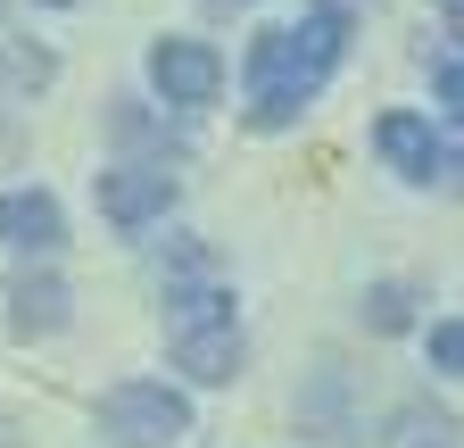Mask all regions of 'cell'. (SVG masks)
Segmentation results:
<instances>
[{"instance_id": "12", "label": "cell", "mask_w": 464, "mask_h": 448, "mask_svg": "<svg viewBox=\"0 0 464 448\" xmlns=\"http://www.w3.org/2000/svg\"><path fill=\"white\" fill-rule=\"evenodd\" d=\"M431 365L440 374H464V316H440L431 324Z\"/></svg>"}, {"instance_id": "15", "label": "cell", "mask_w": 464, "mask_h": 448, "mask_svg": "<svg viewBox=\"0 0 464 448\" xmlns=\"http://www.w3.org/2000/svg\"><path fill=\"white\" fill-rule=\"evenodd\" d=\"M406 448H456V440H448V424H431V432H415Z\"/></svg>"}, {"instance_id": "11", "label": "cell", "mask_w": 464, "mask_h": 448, "mask_svg": "<svg viewBox=\"0 0 464 448\" xmlns=\"http://www.w3.org/2000/svg\"><path fill=\"white\" fill-rule=\"evenodd\" d=\"M357 316H365V332H406L415 324V283H373Z\"/></svg>"}, {"instance_id": "16", "label": "cell", "mask_w": 464, "mask_h": 448, "mask_svg": "<svg viewBox=\"0 0 464 448\" xmlns=\"http://www.w3.org/2000/svg\"><path fill=\"white\" fill-rule=\"evenodd\" d=\"M216 9H224V0H216ZM232 9H241V0H232Z\"/></svg>"}, {"instance_id": "13", "label": "cell", "mask_w": 464, "mask_h": 448, "mask_svg": "<svg viewBox=\"0 0 464 448\" xmlns=\"http://www.w3.org/2000/svg\"><path fill=\"white\" fill-rule=\"evenodd\" d=\"M431 92L464 117V50H440V59H431Z\"/></svg>"}, {"instance_id": "10", "label": "cell", "mask_w": 464, "mask_h": 448, "mask_svg": "<svg viewBox=\"0 0 464 448\" xmlns=\"http://www.w3.org/2000/svg\"><path fill=\"white\" fill-rule=\"evenodd\" d=\"M50 75H58V59H50L42 42H25L9 17H0V92H42Z\"/></svg>"}, {"instance_id": "7", "label": "cell", "mask_w": 464, "mask_h": 448, "mask_svg": "<svg viewBox=\"0 0 464 448\" xmlns=\"http://www.w3.org/2000/svg\"><path fill=\"white\" fill-rule=\"evenodd\" d=\"M373 150L398 166L406 183H431V175H440V141H431V125H423V117H406V108H390V117L373 125Z\"/></svg>"}, {"instance_id": "8", "label": "cell", "mask_w": 464, "mask_h": 448, "mask_svg": "<svg viewBox=\"0 0 464 448\" xmlns=\"http://www.w3.org/2000/svg\"><path fill=\"white\" fill-rule=\"evenodd\" d=\"M58 324H67V283L58 274H17L9 283V332L34 341V332H58Z\"/></svg>"}, {"instance_id": "4", "label": "cell", "mask_w": 464, "mask_h": 448, "mask_svg": "<svg viewBox=\"0 0 464 448\" xmlns=\"http://www.w3.org/2000/svg\"><path fill=\"white\" fill-rule=\"evenodd\" d=\"M150 83L166 92V108H208L216 92H224V59L208 42H183V34H166L158 50H150Z\"/></svg>"}, {"instance_id": "2", "label": "cell", "mask_w": 464, "mask_h": 448, "mask_svg": "<svg viewBox=\"0 0 464 448\" xmlns=\"http://www.w3.org/2000/svg\"><path fill=\"white\" fill-rule=\"evenodd\" d=\"M166 349L191 382H232L241 374V324H232V291L183 283L166 291Z\"/></svg>"}, {"instance_id": "5", "label": "cell", "mask_w": 464, "mask_h": 448, "mask_svg": "<svg viewBox=\"0 0 464 448\" xmlns=\"http://www.w3.org/2000/svg\"><path fill=\"white\" fill-rule=\"evenodd\" d=\"M174 208V175L166 166H108L100 175V216L116 224V233H141L150 216Z\"/></svg>"}, {"instance_id": "9", "label": "cell", "mask_w": 464, "mask_h": 448, "mask_svg": "<svg viewBox=\"0 0 464 448\" xmlns=\"http://www.w3.org/2000/svg\"><path fill=\"white\" fill-rule=\"evenodd\" d=\"M340 390H348V374H340V365L324 357V365H315V382H307V399H299V424L348 448V440H357V415H348V407H340Z\"/></svg>"}, {"instance_id": "3", "label": "cell", "mask_w": 464, "mask_h": 448, "mask_svg": "<svg viewBox=\"0 0 464 448\" xmlns=\"http://www.w3.org/2000/svg\"><path fill=\"white\" fill-rule=\"evenodd\" d=\"M100 432H108V448H166L191 432V399L166 382H116L100 399Z\"/></svg>"}, {"instance_id": "6", "label": "cell", "mask_w": 464, "mask_h": 448, "mask_svg": "<svg viewBox=\"0 0 464 448\" xmlns=\"http://www.w3.org/2000/svg\"><path fill=\"white\" fill-rule=\"evenodd\" d=\"M0 241L25 258H58L67 249V216H58L50 191H0Z\"/></svg>"}, {"instance_id": "14", "label": "cell", "mask_w": 464, "mask_h": 448, "mask_svg": "<svg viewBox=\"0 0 464 448\" xmlns=\"http://www.w3.org/2000/svg\"><path fill=\"white\" fill-rule=\"evenodd\" d=\"M440 9H448V42L464 50V0H440Z\"/></svg>"}, {"instance_id": "1", "label": "cell", "mask_w": 464, "mask_h": 448, "mask_svg": "<svg viewBox=\"0 0 464 448\" xmlns=\"http://www.w3.org/2000/svg\"><path fill=\"white\" fill-rule=\"evenodd\" d=\"M340 42H348V17L340 9H307L299 25H266L249 42L241 83H249V125L257 133H282L324 92V75L340 67Z\"/></svg>"}]
</instances>
